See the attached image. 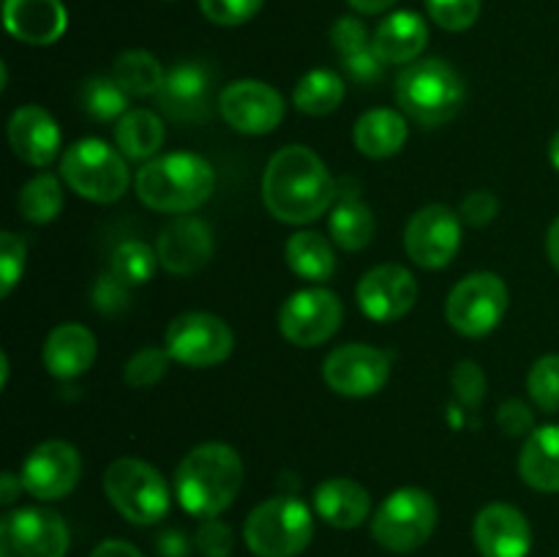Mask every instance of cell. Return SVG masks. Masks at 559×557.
Returning <instances> with one entry per match:
<instances>
[{"instance_id": "1", "label": "cell", "mask_w": 559, "mask_h": 557, "mask_svg": "<svg viewBox=\"0 0 559 557\" xmlns=\"http://www.w3.org/2000/svg\"><path fill=\"white\" fill-rule=\"evenodd\" d=\"M262 200L278 222H314L336 200V180L311 147L287 145L267 162Z\"/></svg>"}, {"instance_id": "2", "label": "cell", "mask_w": 559, "mask_h": 557, "mask_svg": "<svg viewBox=\"0 0 559 557\" xmlns=\"http://www.w3.org/2000/svg\"><path fill=\"white\" fill-rule=\"evenodd\" d=\"M243 486L240 453L227 442L191 448L175 473V497L191 517L211 519L227 511Z\"/></svg>"}, {"instance_id": "3", "label": "cell", "mask_w": 559, "mask_h": 557, "mask_svg": "<svg viewBox=\"0 0 559 557\" xmlns=\"http://www.w3.org/2000/svg\"><path fill=\"white\" fill-rule=\"evenodd\" d=\"M136 197L162 213H186L207 202L216 189V173L197 153H167L136 173Z\"/></svg>"}, {"instance_id": "4", "label": "cell", "mask_w": 559, "mask_h": 557, "mask_svg": "<svg viewBox=\"0 0 559 557\" xmlns=\"http://www.w3.org/2000/svg\"><path fill=\"white\" fill-rule=\"evenodd\" d=\"M396 98L415 123L442 126L462 109V76L445 60H415L399 74Z\"/></svg>"}, {"instance_id": "5", "label": "cell", "mask_w": 559, "mask_h": 557, "mask_svg": "<svg viewBox=\"0 0 559 557\" xmlns=\"http://www.w3.org/2000/svg\"><path fill=\"white\" fill-rule=\"evenodd\" d=\"M243 538L257 557H298L314 538V519L298 497L278 495L249 513Z\"/></svg>"}, {"instance_id": "6", "label": "cell", "mask_w": 559, "mask_h": 557, "mask_svg": "<svg viewBox=\"0 0 559 557\" xmlns=\"http://www.w3.org/2000/svg\"><path fill=\"white\" fill-rule=\"evenodd\" d=\"M104 495L115 511L134 524H156L169 511V486L153 464L142 459H115L104 473Z\"/></svg>"}, {"instance_id": "7", "label": "cell", "mask_w": 559, "mask_h": 557, "mask_svg": "<svg viewBox=\"0 0 559 557\" xmlns=\"http://www.w3.org/2000/svg\"><path fill=\"white\" fill-rule=\"evenodd\" d=\"M435 497L418 486H404L385 497L371 519V535L377 544L396 555L420 549L431 538L437 528Z\"/></svg>"}, {"instance_id": "8", "label": "cell", "mask_w": 559, "mask_h": 557, "mask_svg": "<svg viewBox=\"0 0 559 557\" xmlns=\"http://www.w3.org/2000/svg\"><path fill=\"white\" fill-rule=\"evenodd\" d=\"M60 175H63L66 186L71 191L93 202L120 200L131 180L126 158L104 140H96V137L74 142L63 153Z\"/></svg>"}, {"instance_id": "9", "label": "cell", "mask_w": 559, "mask_h": 557, "mask_svg": "<svg viewBox=\"0 0 559 557\" xmlns=\"http://www.w3.org/2000/svg\"><path fill=\"white\" fill-rule=\"evenodd\" d=\"M508 311V287L497 273L480 271L464 276L451 289L445 317L453 331L478 339L495 331Z\"/></svg>"}, {"instance_id": "10", "label": "cell", "mask_w": 559, "mask_h": 557, "mask_svg": "<svg viewBox=\"0 0 559 557\" xmlns=\"http://www.w3.org/2000/svg\"><path fill=\"white\" fill-rule=\"evenodd\" d=\"M164 344H167L164 349L169 353V358L178 364L207 369V366H218L229 358L235 336L233 328L222 317L207 315V311H186L169 322Z\"/></svg>"}, {"instance_id": "11", "label": "cell", "mask_w": 559, "mask_h": 557, "mask_svg": "<svg viewBox=\"0 0 559 557\" xmlns=\"http://www.w3.org/2000/svg\"><path fill=\"white\" fill-rule=\"evenodd\" d=\"M69 528L49 508H16L0 519V557H66Z\"/></svg>"}, {"instance_id": "12", "label": "cell", "mask_w": 559, "mask_h": 557, "mask_svg": "<svg viewBox=\"0 0 559 557\" xmlns=\"http://www.w3.org/2000/svg\"><path fill=\"white\" fill-rule=\"evenodd\" d=\"M344 306L336 293L325 287H309L289 295L278 311V331L298 347H317L338 331Z\"/></svg>"}, {"instance_id": "13", "label": "cell", "mask_w": 559, "mask_h": 557, "mask_svg": "<svg viewBox=\"0 0 559 557\" xmlns=\"http://www.w3.org/2000/svg\"><path fill=\"white\" fill-rule=\"evenodd\" d=\"M404 249L426 271L451 265L462 249V218L448 205H426L404 229Z\"/></svg>"}, {"instance_id": "14", "label": "cell", "mask_w": 559, "mask_h": 557, "mask_svg": "<svg viewBox=\"0 0 559 557\" xmlns=\"http://www.w3.org/2000/svg\"><path fill=\"white\" fill-rule=\"evenodd\" d=\"M328 388L342 396L364 399L380 391L391 377V358L371 344H342L322 364Z\"/></svg>"}, {"instance_id": "15", "label": "cell", "mask_w": 559, "mask_h": 557, "mask_svg": "<svg viewBox=\"0 0 559 557\" xmlns=\"http://www.w3.org/2000/svg\"><path fill=\"white\" fill-rule=\"evenodd\" d=\"M82 475V459L71 442L47 440L33 448L22 462L20 478L27 495L36 500H60L69 495Z\"/></svg>"}, {"instance_id": "16", "label": "cell", "mask_w": 559, "mask_h": 557, "mask_svg": "<svg viewBox=\"0 0 559 557\" xmlns=\"http://www.w3.org/2000/svg\"><path fill=\"white\" fill-rule=\"evenodd\" d=\"M218 112L240 134H271L284 120V98L267 82L238 80L222 91Z\"/></svg>"}, {"instance_id": "17", "label": "cell", "mask_w": 559, "mask_h": 557, "mask_svg": "<svg viewBox=\"0 0 559 557\" xmlns=\"http://www.w3.org/2000/svg\"><path fill=\"white\" fill-rule=\"evenodd\" d=\"M355 295H358L360 311L369 320L391 322L409 315V309L418 300V282H415L413 271L396 265V262H388V265H377L366 271Z\"/></svg>"}, {"instance_id": "18", "label": "cell", "mask_w": 559, "mask_h": 557, "mask_svg": "<svg viewBox=\"0 0 559 557\" xmlns=\"http://www.w3.org/2000/svg\"><path fill=\"white\" fill-rule=\"evenodd\" d=\"M473 541L484 557H527L533 530L527 517L508 502H491L475 517Z\"/></svg>"}, {"instance_id": "19", "label": "cell", "mask_w": 559, "mask_h": 557, "mask_svg": "<svg viewBox=\"0 0 559 557\" xmlns=\"http://www.w3.org/2000/svg\"><path fill=\"white\" fill-rule=\"evenodd\" d=\"M158 262L175 276H191L213 257V233L202 218L178 216L158 235Z\"/></svg>"}, {"instance_id": "20", "label": "cell", "mask_w": 559, "mask_h": 557, "mask_svg": "<svg viewBox=\"0 0 559 557\" xmlns=\"http://www.w3.org/2000/svg\"><path fill=\"white\" fill-rule=\"evenodd\" d=\"M164 112L180 123L205 120L211 109V74L202 63H178L167 71L158 91Z\"/></svg>"}, {"instance_id": "21", "label": "cell", "mask_w": 559, "mask_h": 557, "mask_svg": "<svg viewBox=\"0 0 559 557\" xmlns=\"http://www.w3.org/2000/svg\"><path fill=\"white\" fill-rule=\"evenodd\" d=\"M11 151L33 167H47L60 153V129L47 109L25 104L9 120Z\"/></svg>"}, {"instance_id": "22", "label": "cell", "mask_w": 559, "mask_h": 557, "mask_svg": "<svg viewBox=\"0 0 559 557\" xmlns=\"http://www.w3.org/2000/svg\"><path fill=\"white\" fill-rule=\"evenodd\" d=\"M3 22L5 31L14 38L33 47H44L63 36L69 14L60 0H5Z\"/></svg>"}, {"instance_id": "23", "label": "cell", "mask_w": 559, "mask_h": 557, "mask_svg": "<svg viewBox=\"0 0 559 557\" xmlns=\"http://www.w3.org/2000/svg\"><path fill=\"white\" fill-rule=\"evenodd\" d=\"M96 360V336L80 322H63L44 342V366L58 380L85 375Z\"/></svg>"}, {"instance_id": "24", "label": "cell", "mask_w": 559, "mask_h": 557, "mask_svg": "<svg viewBox=\"0 0 559 557\" xmlns=\"http://www.w3.org/2000/svg\"><path fill=\"white\" fill-rule=\"evenodd\" d=\"M429 44V27L415 11H393L371 36V49L382 63H409Z\"/></svg>"}, {"instance_id": "25", "label": "cell", "mask_w": 559, "mask_h": 557, "mask_svg": "<svg viewBox=\"0 0 559 557\" xmlns=\"http://www.w3.org/2000/svg\"><path fill=\"white\" fill-rule=\"evenodd\" d=\"M314 508L328 524L338 530L358 528L369 519L371 497L358 481L353 478H328L317 486Z\"/></svg>"}, {"instance_id": "26", "label": "cell", "mask_w": 559, "mask_h": 557, "mask_svg": "<svg viewBox=\"0 0 559 557\" xmlns=\"http://www.w3.org/2000/svg\"><path fill=\"white\" fill-rule=\"evenodd\" d=\"M519 475L538 491H559V426H538L530 431L519 453Z\"/></svg>"}, {"instance_id": "27", "label": "cell", "mask_w": 559, "mask_h": 557, "mask_svg": "<svg viewBox=\"0 0 559 557\" xmlns=\"http://www.w3.org/2000/svg\"><path fill=\"white\" fill-rule=\"evenodd\" d=\"M409 126L393 109H369L355 123V147L369 158H388L407 142Z\"/></svg>"}, {"instance_id": "28", "label": "cell", "mask_w": 559, "mask_h": 557, "mask_svg": "<svg viewBox=\"0 0 559 557\" xmlns=\"http://www.w3.org/2000/svg\"><path fill=\"white\" fill-rule=\"evenodd\" d=\"M284 257H287L289 271L306 282H328L336 273V254H333L331 240L314 229L289 235Z\"/></svg>"}, {"instance_id": "29", "label": "cell", "mask_w": 559, "mask_h": 557, "mask_svg": "<svg viewBox=\"0 0 559 557\" xmlns=\"http://www.w3.org/2000/svg\"><path fill=\"white\" fill-rule=\"evenodd\" d=\"M374 213H371V208L355 194H344L342 200L333 205L331 218H328L331 238L347 251L366 249V246L371 244V238H374Z\"/></svg>"}, {"instance_id": "30", "label": "cell", "mask_w": 559, "mask_h": 557, "mask_svg": "<svg viewBox=\"0 0 559 557\" xmlns=\"http://www.w3.org/2000/svg\"><path fill=\"white\" fill-rule=\"evenodd\" d=\"M115 142L126 158H151L164 145V123L151 109H129L115 126Z\"/></svg>"}, {"instance_id": "31", "label": "cell", "mask_w": 559, "mask_h": 557, "mask_svg": "<svg viewBox=\"0 0 559 557\" xmlns=\"http://www.w3.org/2000/svg\"><path fill=\"white\" fill-rule=\"evenodd\" d=\"M344 93H347V85L336 71L314 69L300 76L293 102L304 115L320 118V115H331L333 109H338V104L344 102Z\"/></svg>"}, {"instance_id": "32", "label": "cell", "mask_w": 559, "mask_h": 557, "mask_svg": "<svg viewBox=\"0 0 559 557\" xmlns=\"http://www.w3.org/2000/svg\"><path fill=\"white\" fill-rule=\"evenodd\" d=\"M167 71L156 60V55L145 52V49H126L118 55L112 66V80L123 87L129 96H151L158 93L164 85Z\"/></svg>"}, {"instance_id": "33", "label": "cell", "mask_w": 559, "mask_h": 557, "mask_svg": "<svg viewBox=\"0 0 559 557\" xmlns=\"http://www.w3.org/2000/svg\"><path fill=\"white\" fill-rule=\"evenodd\" d=\"M16 205H20L22 218H27V222H52L63 211V189H60V180L49 173L36 175V178H31L22 186Z\"/></svg>"}, {"instance_id": "34", "label": "cell", "mask_w": 559, "mask_h": 557, "mask_svg": "<svg viewBox=\"0 0 559 557\" xmlns=\"http://www.w3.org/2000/svg\"><path fill=\"white\" fill-rule=\"evenodd\" d=\"M80 107L82 112L91 115L98 123L120 120L129 112V93L112 80V76H93L80 87Z\"/></svg>"}, {"instance_id": "35", "label": "cell", "mask_w": 559, "mask_h": 557, "mask_svg": "<svg viewBox=\"0 0 559 557\" xmlns=\"http://www.w3.org/2000/svg\"><path fill=\"white\" fill-rule=\"evenodd\" d=\"M156 260L158 254H153V249L147 244H142V240H123L112 251V257H109V273L129 289L140 287V284L153 278Z\"/></svg>"}, {"instance_id": "36", "label": "cell", "mask_w": 559, "mask_h": 557, "mask_svg": "<svg viewBox=\"0 0 559 557\" xmlns=\"http://www.w3.org/2000/svg\"><path fill=\"white\" fill-rule=\"evenodd\" d=\"M530 399L544 413H559V355H544L527 375Z\"/></svg>"}, {"instance_id": "37", "label": "cell", "mask_w": 559, "mask_h": 557, "mask_svg": "<svg viewBox=\"0 0 559 557\" xmlns=\"http://www.w3.org/2000/svg\"><path fill=\"white\" fill-rule=\"evenodd\" d=\"M169 353L167 349H158V347H142L140 353L131 355L126 360V369H123V380L126 386L131 388H151L167 375L169 369Z\"/></svg>"}, {"instance_id": "38", "label": "cell", "mask_w": 559, "mask_h": 557, "mask_svg": "<svg viewBox=\"0 0 559 557\" xmlns=\"http://www.w3.org/2000/svg\"><path fill=\"white\" fill-rule=\"evenodd\" d=\"M429 16L442 31H467L480 14V0H426Z\"/></svg>"}, {"instance_id": "39", "label": "cell", "mask_w": 559, "mask_h": 557, "mask_svg": "<svg viewBox=\"0 0 559 557\" xmlns=\"http://www.w3.org/2000/svg\"><path fill=\"white\" fill-rule=\"evenodd\" d=\"M25 271V240L14 233L0 235V295L9 298L11 289Z\"/></svg>"}, {"instance_id": "40", "label": "cell", "mask_w": 559, "mask_h": 557, "mask_svg": "<svg viewBox=\"0 0 559 557\" xmlns=\"http://www.w3.org/2000/svg\"><path fill=\"white\" fill-rule=\"evenodd\" d=\"M265 0H200L202 14L224 27H235L257 16Z\"/></svg>"}, {"instance_id": "41", "label": "cell", "mask_w": 559, "mask_h": 557, "mask_svg": "<svg viewBox=\"0 0 559 557\" xmlns=\"http://www.w3.org/2000/svg\"><path fill=\"white\" fill-rule=\"evenodd\" d=\"M197 549L202 557H229L235 546L233 528L227 522H222L218 517L202 519V524L197 528Z\"/></svg>"}, {"instance_id": "42", "label": "cell", "mask_w": 559, "mask_h": 557, "mask_svg": "<svg viewBox=\"0 0 559 557\" xmlns=\"http://www.w3.org/2000/svg\"><path fill=\"white\" fill-rule=\"evenodd\" d=\"M331 42L333 47L338 49L342 58H347V55H355V52H364V49L371 47L369 31H366L364 22L355 20V16H342V20L333 22Z\"/></svg>"}, {"instance_id": "43", "label": "cell", "mask_w": 559, "mask_h": 557, "mask_svg": "<svg viewBox=\"0 0 559 557\" xmlns=\"http://www.w3.org/2000/svg\"><path fill=\"white\" fill-rule=\"evenodd\" d=\"M451 380H453V391H456V396L462 399L464 404L475 407L478 402H484L486 377L475 360H462V364H456Z\"/></svg>"}, {"instance_id": "44", "label": "cell", "mask_w": 559, "mask_h": 557, "mask_svg": "<svg viewBox=\"0 0 559 557\" xmlns=\"http://www.w3.org/2000/svg\"><path fill=\"white\" fill-rule=\"evenodd\" d=\"M497 211H500V200L491 191L478 189L464 197L462 208H459V218L469 227H486L497 216Z\"/></svg>"}, {"instance_id": "45", "label": "cell", "mask_w": 559, "mask_h": 557, "mask_svg": "<svg viewBox=\"0 0 559 557\" xmlns=\"http://www.w3.org/2000/svg\"><path fill=\"white\" fill-rule=\"evenodd\" d=\"M93 304H96V309L104 311V315H115V311H120L129 304V287L120 284L112 273H107V276L98 278L96 287H93Z\"/></svg>"}, {"instance_id": "46", "label": "cell", "mask_w": 559, "mask_h": 557, "mask_svg": "<svg viewBox=\"0 0 559 557\" xmlns=\"http://www.w3.org/2000/svg\"><path fill=\"white\" fill-rule=\"evenodd\" d=\"M344 63V71L349 74V80L360 82V85H369V82H377L382 76V60L377 58L374 49H364V52H355V55H347V58H342Z\"/></svg>"}, {"instance_id": "47", "label": "cell", "mask_w": 559, "mask_h": 557, "mask_svg": "<svg viewBox=\"0 0 559 557\" xmlns=\"http://www.w3.org/2000/svg\"><path fill=\"white\" fill-rule=\"evenodd\" d=\"M497 420H500V426L508 435H524V431L533 429V413L519 399H511V402L502 404Z\"/></svg>"}, {"instance_id": "48", "label": "cell", "mask_w": 559, "mask_h": 557, "mask_svg": "<svg viewBox=\"0 0 559 557\" xmlns=\"http://www.w3.org/2000/svg\"><path fill=\"white\" fill-rule=\"evenodd\" d=\"M91 557H145V555H142L136 546H131L129 541L109 538V541H102V544L91 552Z\"/></svg>"}, {"instance_id": "49", "label": "cell", "mask_w": 559, "mask_h": 557, "mask_svg": "<svg viewBox=\"0 0 559 557\" xmlns=\"http://www.w3.org/2000/svg\"><path fill=\"white\" fill-rule=\"evenodd\" d=\"M22 489H25V486H22L20 475H14V473L0 475V502H3V506H11Z\"/></svg>"}, {"instance_id": "50", "label": "cell", "mask_w": 559, "mask_h": 557, "mask_svg": "<svg viewBox=\"0 0 559 557\" xmlns=\"http://www.w3.org/2000/svg\"><path fill=\"white\" fill-rule=\"evenodd\" d=\"M349 5H353L355 11H360V14H382V11L391 9L396 0H347Z\"/></svg>"}, {"instance_id": "51", "label": "cell", "mask_w": 559, "mask_h": 557, "mask_svg": "<svg viewBox=\"0 0 559 557\" xmlns=\"http://www.w3.org/2000/svg\"><path fill=\"white\" fill-rule=\"evenodd\" d=\"M546 251H549L551 265L559 271V218H555L549 227V235H546Z\"/></svg>"}, {"instance_id": "52", "label": "cell", "mask_w": 559, "mask_h": 557, "mask_svg": "<svg viewBox=\"0 0 559 557\" xmlns=\"http://www.w3.org/2000/svg\"><path fill=\"white\" fill-rule=\"evenodd\" d=\"M549 158H551V164H555V169L559 173V131L555 137H551V142H549Z\"/></svg>"}]
</instances>
